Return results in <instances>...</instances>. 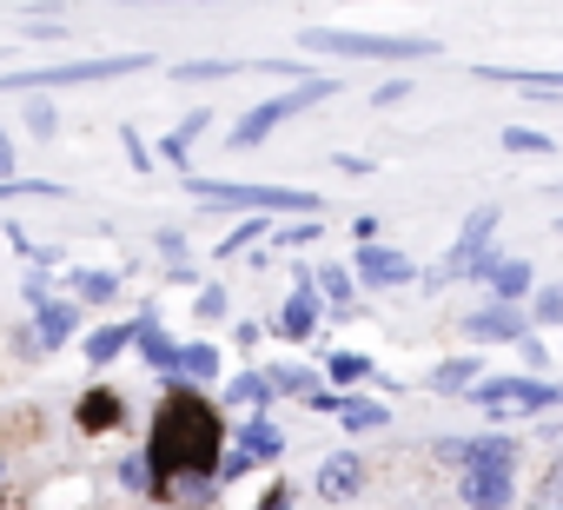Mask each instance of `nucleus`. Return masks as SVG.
Here are the masks:
<instances>
[{"mask_svg": "<svg viewBox=\"0 0 563 510\" xmlns=\"http://www.w3.org/2000/svg\"><path fill=\"white\" fill-rule=\"evenodd\" d=\"M471 279L490 286V299H504V306H523L537 292V266L530 259H510V252H484V259L471 266Z\"/></svg>", "mask_w": 563, "mask_h": 510, "instance_id": "9", "label": "nucleus"}, {"mask_svg": "<svg viewBox=\"0 0 563 510\" xmlns=\"http://www.w3.org/2000/svg\"><path fill=\"white\" fill-rule=\"evenodd\" d=\"M21 292H27V306H41V299H54V273H41V266H34Z\"/></svg>", "mask_w": 563, "mask_h": 510, "instance_id": "40", "label": "nucleus"}, {"mask_svg": "<svg viewBox=\"0 0 563 510\" xmlns=\"http://www.w3.org/2000/svg\"><path fill=\"white\" fill-rule=\"evenodd\" d=\"M232 312V299H225V286H199V306H192V319H206V325H219Z\"/></svg>", "mask_w": 563, "mask_h": 510, "instance_id": "37", "label": "nucleus"}, {"mask_svg": "<svg viewBox=\"0 0 563 510\" xmlns=\"http://www.w3.org/2000/svg\"><path fill=\"white\" fill-rule=\"evenodd\" d=\"M504 153L543 159V153H556V146H550V133H537V126H504Z\"/></svg>", "mask_w": 563, "mask_h": 510, "instance_id": "35", "label": "nucleus"}, {"mask_svg": "<svg viewBox=\"0 0 563 510\" xmlns=\"http://www.w3.org/2000/svg\"><path fill=\"white\" fill-rule=\"evenodd\" d=\"M339 93V80L332 74H312V80H292L286 93H272V100H258V107H245L239 113V126H232V146L245 153V146H258V140H272L286 120H299V113H312L319 100H332Z\"/></svg>", "mask_w": 563, "mask_h": 510, "instance_id": "5", "label": "nucleus"}, {"mask_svg": "<svg viewBox=\"0 0 563 510\" xmlns=\"http://www.w3.org/2000/svg\"><path fill=\"white\" fill-rule=\"evenodd\" d=\"M365 378H372V358H365V352H332V358H325V385H332V391L365 385Z\"/></svg>", "mask_w": 563, "mask_h": 510, "instance_id": "29", "label": "nucleus"}, {"mask_svg": "<svg viewBox=\"0 0 563 510\" xmlns=\"http://www.w3.org/2000/svg\"><path fill=\"white\" fill-rule=\"evenodd\" d=\"M352 279H358V286H372V292H391V286H411V279H418V266L405 259L398 245L372 239V245H358V252H352Z\"/></svg>", "mask_w": 563, "mask_h": 510, "instance_id": "10", "label": "nucleus"}, {"mask_svg": "<svg viewBox=\"0 0 563 510\" xmlns=\"http://www.w3.org/2000/svg\"><path fill=\"white\" fill-rule=\"evenodd\" d=\"M523 319L530 325H563V286H537L530 306H523Z\"/></svg>", "mask_w": 563, "mask_h": 510, "instance_id": "33", "label": "nucleus"}, {"mask_svg": "<svg viewBox=\"0 0 563 510\" xmlns=\"http://www.w3.org/2000/svg\"><path fill=\"white\" fill-rule=\"evenodd\" d=\"M206 126H212V107H192V113H186V120H179V126H173V133H179V140H186V146H192V140H199V133H206Z\"/></svg>", "mask_w": 563, "mask_h": 510, "instance_id": "39", "label": "nucleus"}, {"mask_svg": "<svg viewBox=\"0 0 563 510\" xmlns=\"http://www.w3.org/2000/svg\"><path fill=\"white\" fill-rule=\"evenodd\" d=\"M153 54H87V60H47V67H21L0 74V93H54V87H100V80H126L146 74Z\"/></svg>", "mask_w": 563, "mask_h": 510, "instance_id": "4", "label": "nucleus"}, {"mask_svg": "<svg viewBox=\"0 0 563 510\" xmlns=\"http://www.w3.org/2000/svg\"><path fill=\"white\" fill-rule=\"evenodd\" d=\"M319 319H325V306H319V286H312V273H299L292 299L278 306V319H272V332L299 345V339H312V332H319Z\"/></svg>", "mask_w": 563, "mask_h": 510, "instance_id": "11", "label": "nucleus"}, {"mask_svg": "<svg viewBox=\"0 0 563 510\" xmlns=\"http://www.w3.org/2000/svg\"><path fill=\"white\" fill-rule=\"evenodd\" d=\"M352 232H358V245H372V239H378V219H372V212H358V219H352Z\"/></svg>", "mask_w": 563, "mask_h": 510, "instance_id": "44", "label": "nucleus"}, {"mask_svg": "<svg viewBox=\"0 0 563 510\" xmlns=\"http://www.w3.org/2000/svg\"><path fill=\"white\" fill-rule=\"evenodd\" d=\"M319 232H325V219H286V225L272 219V232H265V252H292V245H312Z\"/></svg>", "mask_w": 563, "mask_h": 510, "instance_id": "28", "label": "nucleus"}, {"mask_svg": "<svg viewBox=\"0 0 563 510\" xmlns=\"http://www.w3.org/2000/svg\"><path fill=\"white\" fill-rule=\"evenodd\" d=\"M299 47L332 54V60H378V67H418L444 54L424 34H352V27H299Z\"/></svg>", "mask_w": 563, "mask_h": 510, "instance_id": "3", "label": "nucleus"}, {"mask_svg": "<svg viewBox=\"0 0 563 510\" xmlns=\"http://www.w3.org/2000/svg\"><path fill=\"white\" fill-rule=\"evenodd\" d=\"M0 497H8V490H0Z\"/></svg>", "mask_w": 563, "mask_h": 510, "instance_id": "50", "label": "nucleus"}, {"mask_svg": "<svg viewBox=\"0 0 563 510\" xmlns=\"http://www.w3.org/2000/svg\"><path fill=\"white\" fill-rule=\"evenodd\" d=\"M126 352H133V319H113V325L87 332V365H113V358H126Z\"/></svg>", "mask_w": 563, "mask_h": 510, "instance_id": "23", "label": "nucleus"}, {"mask_svg": "<svg viewBox=\"0 0 563 510\" xmlns=\"http://www.w3.org/2000/svg\"><path fill=\"white\" fill-rule=\"evenodd\" d=\"M0 490H8V464H0Z\"/></svg>", "mask_w": 563, "mask_h": 510, "instance_id": "48", "label": "nucleus"}, {"mask_svg": "<svg viewBox=\"0 0 563 510\" xmlns=\"http://www.w3.org/2000/svg\"><path fill=\"white\" fill-rule=\"evenodd\" d=\"M517 345H523V365H550V352H543V339H530V332H523Z\"/></svg>", "mask_w": 563, "mask_h": 510, "instance_id": "43", "label": "nucleus"}, {"mask_svg": "<svg viewBox=\"0 0 563 510\" xmlns=\"http://www.w3.org/2000/svg\"><path fill=\"white\" fill-rule=\"evenodd\" d=\"M60 192H67L60 179H21V173L0 179V199H60Z\"/></svg>", "mask_w": 563, "mask_h": 510, "instance_id": "34", "label": "nucleus"}, {"mask_svg": "<svg viewBox=\"0 0 563 510\" xmlns=\"http://www.w3.org/2000/svg\"><path fill=\"white\" fill-rule=\"evenodd\" d=\"M133 352H140V365H146V372H159V378H166V372H173V358H179V339L159 325V312H153V306H146V312H133Z\"/></svg>", "mask_w": 563, "mask_h": 510, "instance_id": "14", "label": "nucleus"}, {"mask_svg": "<svg viewBox=\"0 0 563 510\" xmlns=\"http://www.w3.org/2000/svg\"><path fill=\"white\" fill-rule=\"evenodd\" d=\"M345 431H385L391 424V411L378 404V398H339V411H332Z\"/></svg>", "mask_w": 563, "mask_h": 510, "instance_id": "27", "label": "nucleus"}, {"mask_svg": "<svg viewBox=\"0 0 563 510\" xmlns=\"http://www.w3.org/2000/svg\"><path fill=\"white\" fill-rule=\"evenodd\" d=\"M497 225H504V212L497 206H471V219L457 225V239H451V252H444V266H431V292H444L451 279H471V266L490 252V239H497Z\"/></svg>", "mask_w": 563, "mask_h": 510, "instance_id": "7", "label": "nucleus"}, {"mask_svg": "<svg viewBox=\"0 0 563 510\" xmlns=\"http://www.w3.org/2000/svg\"><path fill=\"white\" fill-rule=\"evenodd\" d=\"M477 80H490V87H530V93H563L556 67H477Z\"/></svg>", "mask_w": 563, "mask_h": 510, "instance_id": "22", "label": "nucleus"}, {"mask_svg": "<svg viewBox=\"0 0 563 510\" xmlns=\"http://www.w3.org/2000/svg\"><path fill=\"white\" fill-rule=\"evenodd\" d=\"M258 510H292V497H286V490H272V497H265Z\"/></svg>", "mask_w": 563, "mask_h": 510, "instance_id": "46", "label": "nucleus"}, {"mask_svg": "<svg viewBox=\"0 0 563 510\" xmlns=\"http://www.w3.org/2000/svg\"><path fill=\"white\" fill-rule=\"evenodd\" d=\"M27 133L54 140V133H60V107H54V100H34V107H27Z\"/></svg>", "mask_w": 563, "mask_h": 510, "instance_id": "38", "label": "nucleus"}, {"mask_svg": "<svg viewBox=\"0 0 563 510\" xmlns=\"http://www.w3.org/2000/svg\"><path fill=\"white\" fill-rule=\"evenodd\" d=\"M232 444H239L252 464H278V457H286V431L272 424V411H252V418L232 431Z\"/></svg>", "mask_w": 563, "mask_h": 510, "instance_id": "18", "label": "nucleus"}, {"mask_svg": "<svg viewBox=\"0 0 563 510\" xmlns=\"http://www.w3.org/2000/svg\"><path fill=\"white\" fill-rule=\"evenodd\" d=\"M372 100H378V107H405V100H411V80H385Z\"/></svg>", "mask_w": 563, "mask_h": 510, "instance_id": "41", "label": "nucleus"}, {"mask_svg": "<svg viewBox=\"0 0 563 510\" xmlns=\"http://www.w3.org/2000/svg\"><path fill=\"white\" fill-rule=\"evenodd\" d=\"M74 424H80V431H93V437H100V431H120V424H126V398H120L113 385H93V391H80Z\"/></svg>", "mask_w": 563, "mask_h": 510, "instance_id": "15", "label": "nucleus"}, {"mask_svg": "<svg viewBox=\"0 0 563 510\" xmlns=\"http://www.w3.org/2000/svg\"><path fill=\"white\" fill-rule=\"evenodd\" d=\"M438 464H464V470H517L523 444L510 431H477V437H438Z\"/></svg>", "mask_w": 563, "mask_h": 510, "instance_id": "8", "label": "nucleus"}, {"mask_svg": "<svg viewBox=\"0 0 563 510\" xmlns=\"http://www.w3.org/2000/svg\"><path fill=\"white\" fill-rule=\"evenodd\" d=\"M457 497H464L471 510H510L517 477H510V470H464V477H457Z\"/></svg>", "mask_w": 563, "mask_h": 510, "instance_id": "17", "label": "nucleus"}, {"mask_svg": "<svg viewBox=\"0 0 563 510\" xmlns=\"http://www.w3.org/2000/svg\"><path fill=\"white\" fill-rule=\"evenodd\" d=\"M186 179V199H206L212 212H258V219H325V199L306 192V186H252V179H199V173H179Z\"/></svg>", "mask_w": 563, "mask_h": 510, "instance_id": "2", "label": "nucleus"}, {"mask_svg": "<svg viewBox=\"0 0 563 510\" xmlns=\"http://www.w3.org/2000/svg\"><path fill=\"white\" fill-rule=\"evenodd\" d=\"M484 378V358H444L438 372H431V391H444V398H457V391H471Z\"/></svg>", "mask_w": 563, "mask_h": 510, "instance_id": "26", "label": "nucleus"}, {"mask_svg": "<svg viewBox=\"0 0 563 510\" xmlns=\"http://www.w3.org/2000/svg\"><path fill=\"white\" fill-rule=\"evenodd\" d=\"M471 404L477 411H490V418H517V411H556L563 404V385H550V378H477L471 385Z\"/></svg>", "mask_w": 563, "mask_h": 510, "instance_id": "6", "label": "nucleus"}, {"mask_svg": "<svg viewBox=\"0 0 563 510\" xmlns=\"http://www.w3.org/2000/svg\"><path fill=\"white\" fill-rule=\"evenodd\" d=\"M265 385H272V398H306L319 385V372H306V365H265Z\"/></svg>", "mask_w": 563, "mask_h": 510, "instance_id": "30", "label": "nucleus"}, {"mask_svg": "<svg viewBox=\"0 0 563 510\" xmlns=\"http://www.w3.org/2000/svg\"><path fill=\"white\" fill-rule=\"evenodd\" d=\"M219 372H225V352L219 345H179L166 385H219Z\"/></svg>", "mask_w": 563, "mask_h": 510, "instance_id": "19", "label": "nucleus"}, {"mask_svg": "<svg viewBox=\"0 0 563 510\" xmlns=\"http://www.w3.org/2000/svg\"><path fill=\"white\" fill-rule=\"evenodd\" d=\"M225 437H232V424H225V411L212 398H199L192 385H166V398L153 411V437L140 451L153 464V477H159V497H173L179 484H206Z\"/></svg>", "mask_w": 563, "mask_h": 510, "instance_id": "1", "label": "nucleus"}, {"mask_svg": "<svg viewBox=\"0 0 563 510\" xmlns=\"http://www.w3.org/2000/svg\"><path fill=\"white\" fill-rule=\"evenodd\" d=\"M120 8H146V0H120ZM153 8H166V0H153Z\"/></svg>", "mask_w": 563, "mask_h": 510, "instance_id": "47", "label": "nucleus"}, {"mask_svg": "<svg viewBox=\"0 0 563 510\" xmlns=\"http://www.w3.org/2000/svg\"><path fill=\"white\" fill-rule=\"evenodd\" d=\"M113 292H120V273H67V299L80 306H113Z\"/></svg>", "mask_w": 563, "mask_h": 510, "instance_id": "25", "label": "nucleus"}, {"mask_svg": "<svg viewBox=\"0 0 563 510\" xmlns=\"http://www.w3.org/2000/svg\"><path fill=\"white\" fill-rule=\"evenodd\" d=\"M464 332H471L477 345H517V339L530 332V319H523V306H504V299H490L484 312H471V319H464Z\"/></svg>", "mask_w": 563, "mask_h": 510, "instance_id": "13", "label": "nucleus"}, {"mask_svg": "<svg viewBox=\"0 0 563 510\" xmlns=\"http://www.w3.org/2000/svg\"><path fill=\"white\" fill-rule=\"evenodd\" d=\"M120 484H126L133 497H159V477H153L146 457H126V464H120Z\"/></svg>", "mask_w": 563, "mask_h": 510, "instance_id": "36", "label": "nucleus"}, {"mask_svg": "<svg viewBox=\"0 0 563 510\" xmlns=\"http://www.w3.org/2000/svg\"><path fill=\"white\" fill-rule=\"evenodd\" d=\"M358 490H365V457L332 451V457L319 464V497H325V503H352Z\"/></svg>", "mask_w": 563, "mask_h": 510, "instance_id": "16", "label": "nucleus"}, {"mask_svg": "<svg viewBox=\"0 0 563 510\" xmlns=\"http://www.w3.org/2000/svg\"><path fill=\"white\" fill-rule=\"evenodd\" d=\"M120 140H126V159H133V173H153V153H146V146H140V133H133V126H126V133H120Z\"/></svg>", "mask_w": 563, "mask_h": 510, "instance_id": "42", "label": "nucleus"}, {"mask_svg": "<svg viewBox=\"0 0 563 510\" xmlns=\"http://www.w3.org/2000/svg\"><path fill=\"white\" fill-rule=\"evenodd\" d=\"M312 286H319V306H332V319H358V279H352V266H319Z\"/></svg>", "mask_w": 563, "mask_h": 510, "instance_id": "20", "label": "nucleus"}, {"mask_svg": "<svg viewBox=\"0 0 563 510\" xmlns=\"http://www.w3.org/2000/svg\"><path fill=\"white\" fill-rule=\"evenodd\" d=\"M550 510H563V503H550Z\"/></svg>", "mask_w": 563, "mask_h": 510, "instance_id": "49", "label": "nucleus"}, {"mask_svg": "<svg viewBox=\"0 0 563 510\" xmlns=\"http://www.w3.org/2000/svg\"><path fill=\"white\" fill-rule=\"evenodd\" d=\"M232 74H252V60H179L173 67L179 87H206V80H232Z\"/></svg>", "mask_w": 563, "mask_h": 510, "instance_id": "24", "label": "nucleus"}, {"mask_svg": "<svg viewBox=\"0 0 563 510\" xmlns=\"http://www.w3.org/2000/svg\"><path fill=\"white\" fill-rule=\"evenodd\" d=\"M556 192H563V186H556Z\"/></svg>", "mask_w": 563, "mask_h": 510, "instance_id": "51", "label": "nucleus"}, {"mask_svg": "<svg viewBox=\"0 0 563 510\" xmlns=\"http://www.w3.org/2000/svg\"><path fill=\"white\" fill-rule=\"evenodd\" d=\"M34 339H41V352L74 345V339H80V299H67V292L41 299V306H34Z\"/></svg>", "mask_w": 563, "mask_h": 510, "instance_id": "12", "label": "nucleus"}, {"mask_svg": "<svg viewBox=\"0 0 563 510\" xmlns=\"http://www.w3.org/2000/svg\"><path fill=\"white\" fill-rule=\"evenodd\" d=\"M153 245H159V259H166V273H173V279H192V259H186V232H179V225H159V239H153Z\"/></svg>", "mask_w": 563, "mask_h": 510, "instance_id": "32", "label": "nucleus"}, {"mask_svg": "<svg viewBox=\"0 0 563 510\" xmlns=\"http://www.w3.org/2000/svg\"><path fill=\"white\" fill-rule=\"evenodd\" d=\"M265 232H272V219H258V212H252V219H239V225L219 239V252H212V259H232V252H252V245H265Z\"/></svg>", "mask_w": 563, "mask_h": 510, "instance_id": "31", "label": "nucleus"}, {"mask_svg": "<svg viewBox=\"0 0 563 510\" xmlns=\"http://www.w3.org/2000/svg\"><path fill=\"white\" fill-rule=\"evenodd\" d=\"M14 173V140H8V126H0V179Z\"/></svg>", "mask_w": 563, "mask_h": 510, "instance_id": "45", "label": "nucleus"}, {"mask_svg": "<svg viewBox=\"0 0 563 510\" xmlns=\"http://www.w3.org/2000/svg\"><path fill=\"white\" fill-rule=\"evenodd\" d=\"M265 404H272L265 372H232V378L219 385V411H265Z\"/></svg>", "mask_w": 563, "mask_h": 510, "instance_id": "21", "label": "nucleus"}]
</instances>
